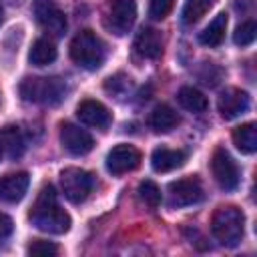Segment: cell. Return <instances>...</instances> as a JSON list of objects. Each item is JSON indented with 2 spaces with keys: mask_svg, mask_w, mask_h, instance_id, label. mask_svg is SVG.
<instances>
[{
  "mask_svg": "<svg viewBox=\"0 0 257 257\" xmlns=\"http://www.w3.org/2000/svg\"><path fill=\"white\" fill-rule=\"evenodd\" d=\"M30 223L44 233L62 235L70 229V215L58 205L52 185H44L28 213Z\"/></svg>",
  "mask_w": 257,
  "mask_h": 257,
  "instance_id": "1",
  "label": "cell"
},
{
  "mask_svg": "<svg viewBox=\"0 0 257 257\" xmlns=\"http://www.w3.org/2000/svg\"><path fill=\"white\" fill-rule=\"evenodd\" d=\"M18 92L22 100L32 104H44V106H56L64 100L66 94V82L56 76H26Z\"/></svg>",
  "mask_w": 257,
  "mask_h": 257,
  "instance_id": "2",
  "label": "cell"
},
{
  "mask_svg": "<svg viewBox=\"0 0 257 257\" xmlns=\"http://www.w3.org/2000/svg\"><path fill=\"white\" fill-rule=\"evenodd\" d=\"M211 231L225 247H237L245 233V213L235 205L219 207L211 217Z\"/></svg>",
  "mask_w": 257,
  "mask_h": 257,
  "instance_id": "3",
  "label": "cell"
},
{
  "mask_svg": "<svg viewBox=\"0 0 257 257\" xmlns=\"http://www.w3.org/2000/svg\"><path fill=\"white\" fill-rule=\"evenodd\" d=\"M106 56L104 42L92 30H80L70 42V58L84 70H96Z\"/></svg>",
  "mask_w": 257,
  "mask_h": 257,
  "instance_id": "4",
  "label": "cell"
},
{
  "mask_svg": "<svg viewBox=\"0 0 257 257\" xmlns=\"http://www.w3.org/2000/svg\"><path fill=\"white\" fill-rule=\"evenodd\" d=\"M92 187H94V177L84 169L66 167L60 173V189L70 203H82L90 195Z\"/></svg>",
  "mask_w": 257,
  "mask_h": 257,
  "instance_id": "5",
  "label": "cell"
},
{
  "mask_svg": "<svg viewBox=\"0 0 257 257\" xmlns=\"http://www.w3.org/2000/svg\"><path fill=\"white\" fill-rule=\"evenodd\" d=\"M137 18L135 0H108L106 4V28L116 36H124Z\"/></svg>",
  "mask_w": 257,
  "mask_h": 257,
  "instance_id": "6",
  "label": "cell"
},
{
  "mask_svg": "<svg viewBox=\"0 0 257 257\" xmlns=\"http://www.w3.org/2000/svg\"><path fill=\"white\" fill-rule=\"evenodd\" d=\"M211 173L221 189L233 191L239 187V167L233 161V157L221 147L215 149V153L211 157Z\"/></svg>",
  "mask_w": 257,
  "mask_h": 257,
  "instance_id": "7",
  "label": "cell"
},
{
  "mask_svg": "<svg viewBox=\"0 0 257 257\" xmlns=\"http://www.w3.org/2000/svg\"><path fill=\"white\" fill-rule=\"evenodd\" d=\"M34 16L46 32L54 36H62L66 32V16L54 0H34Z\"/></svg>",
  "mask_w": 257,
  "mask_h": 257,
  "instance_id": "8",
  "label": "cell"
},
{
  "mask_svg": "<svg viewBox=\"0 0 257 257\" xmlns=\"http://www.w3.org/2000/svg\"><path fill=\"white\" fill-rule=\"evenodd\" d=\"M171 207H189L203 199V185L197 177H185L169 185Z\"/></svg>",
  "mask_w": 257,
  "mask_h": 257,
  "instance_id": "9",
  "label": "cell"
},
{
  "mask_svg": "<svg viewBox=\"0 0 257 257\" xmlns=\"http://www.w3.org/2000/svg\"><path fill=\"white\" fill-rule=\"evenodd\" d=\"M141 163V153L126 143H120L116 147H112L106 155V169L112 175H122L128 171H135Z\"/></svg>",
  "mask_w": 257,
  "mask_h": 257,
  "instance_id": "10",
  "label": "cell"
},
{
  "mask_svg": "<svg viewBox=\"0 0 257 257\" xmlns=\"http://www.w3.org/2000/svg\"><path fill=\"white\" fill-rule=\"evenodd\" d=\"M60 143L70 155H76V157L86 155L94 147V139L84 128H80L78 124H72V122L60 124Z\"/></svg>",
  "mask_w": 257,
  "mask_h": 257,
  "instance_id": "11",
  "label": "cell"
},
{
  "mask_svg": "<svg viewBox=\"0 0 257 257\" xmlns=\"http://www.w3.org/2000/svg\"><path fill=\"white\" fill-rule=\"evenodd\" d=\"M251 104V96L241 88H225L217 100V108L225 120H233L247 112Z\"/></svg>",
  "mask_w": 257,
  "mask_h": 257,
  "instance_id": "12",
  "label": "cell"
},
{
  "mask_svg": "<svg viewBox=\"0 0 257 257\" xmlns=\"http://www.w3.org/2000/svg\"><path fill=\"white\" fill-rule=\"evenodd\" d=\"M76 116L80 118V122L94 126V128H100V131H106L108 124L112 122L108 108L102 102L92 100V98H86L76 106Z\"/></svg>",
  "mask_w": 257,
  "mask_h": 257,
  "instance_id": "13",
  "label": "cell"
},
{
  "mask_svg": "<svg viewBox=\"0 0 257 257\" xmlns=\"http://www.w3.org/2000/svg\"><path fill=\"white\" fill-rule=\"evenodd\" d=\"M28 173H10L0 177V203H18L28 191Z\"/></svg>",
  "mask_w": 257,
  "mask_h": 257,
  "instance_id": "14",
  "label": "cell"
},
{
  "mask_svg": "<svg viewBox=\"0 0 257 257\" xmlns=\"http://www.w3.org/2000/svg\"><path fill=\"white\" fill-rule=\"evenodd\" d=\"M133 48L135 52L141 56V58H159L163 54V38L159 34V30L155 28H149V26H143L137 36H135V42H133Z\"/></svg>",
  "mask_w": 257,
  "mask_h": 257,
  "instance_id": "15",
  "label": "cell"
},
{
  "mask_svg": "<svg viewBox=\"0 0 257 257\" xmlns=\"http://www.w3.org/2000/svg\"><path fill=\"white\" fill-rule=\"evenodd\" d=\"M185 153L179 149H167V147H159L153 151L151 155V167L157 173H169L175 171L179 167L185 165Z\"/></svg>",
  "mask_w": 257,
  "mask_h": 257,
  "instance_id": "16",
  "label": "cell"
},
{
  "mask_svg": "<svg viewBox=\"0 0 257 257\" xmlns=\"http://www.w3.org/2000/svg\"><path fill=\"white\" fill-rule=\"evenodd\" d=\"M179 124V114L169 104H159L149 114V126L155 133H169Z\"/></svg>",
  "mask_w": 257,
  "mask_h": 257,
  "instance_id": "17",
  "label": "cell"
},
{
  "mask_svg": "<svg viewBox=\"0 0 257 257\" xmlns=\"http://www.w3.org/2000/svg\"><path fill=\"white\" fill-rule=\"evenodd\" d=\"M225 30H227V14L221 12V14H217V16L209 22V26H205L203 32H199V42L205 44V46L215 48V46H219V44L223 42Z\"/></svg>",
  "mask_w": 257,
  "mask_h": 257,
  "instance_id": "18",
  "label": "cell"
},
{
  "mask_svg": "<svg viewBox=\"0 0 257 257\" xmlns=\"http://www.w3.org/2000/svg\"><path fill=\"white\" fill-rule=\"evenodd\" d=\"M0 147L10 159H18L24 153V137L18 126H4L0 128Z\"/></svg>",
  "mask_w": 257,
  "mask_h": 257,
  "instance_id": "19",
  "label": "cell"
},
{
  "mask_svg": "<svg viewBox=\"0 0 257 257\" xmlns=\"http://www.w3.org/2000/svg\"><path fill=\"white\" fill-rule=\"evenodd\" d=\"M56 60V46L48 38H38L34 40L30 52H28V62L34 66H46Z\"/></svg>",
  "mask_w": 257,
  "mask_h": 257,
  "instance_id": "20",
  "label": "cell"
},
{
  "mask_svg": "<svg viewBox=\"0 0 257 257\" xmlns=\"http://www.w3.org/2000/svg\"><path fill=\"white\" fill-rule=\"evenodd\" d=\"M233 143L245 155L255 153L257 151V126H255V122H245V124L237 126L233 131Z\"/></svg>",
  "mask_w": 257,
  "mask_h": 257,
  "instance_id": "21",
  "label": "cell"
},
{
  "mask_svg": "<svg viewBox=\"0 0 257 257\" xmlns=\"http://www.w3.org/2000/svg\"><path fill=\"white\" fill-rule=\"evenodd\" d=\"M177 100H179V104H181L185 110H189V112L199 114V112H205V110H207V98H205V94H203L201 90L193 88V86H183V88L177 92Z\"/></svg>",
  "mask_w": 257,
  "mask_h": 257,
  "instance_id": "22",
  "label": "cell"
},
{
  "mask_svg": "<svg viewBox=\"0 0 257 257\" xmlns=\"http://www.w3.org/2000/svg\"><path fill=\"white\" fill-rule=\"evenodd\" d=\"M215 4H217V0H187V4L183 8V22L185 24L199 22Z\"/></svg>",
  "mask_w": 257,
  "mask_h": 257,
  "instance_id": "23",
  "label": "cell"
},
{
  "mask_svg": "<svg viewBox=\"0 0 257 257\" xmlns=\"http://www.w3.org/2000/svg\"><path fill=\"white\" fill-rule=\"evenodd\" d=\"M137 193H139V199H141L149 209H157V207L161 205V199H163V197H161V189H159L157 183L145 179V181L139 183Z\"/></svg>",
  "mask_w": 257,
  "mask_h": 257,
  "instance_id": "24",
  "label": "cell"
},
{
  "mask_svg": "<svg viewBox=\"0 0 257 257\" xmlns=\"http://www.w3.org/2000/svg\"><path fill=\"white\" fill-rule=\"evenodd\" d=\"M255 36H257V24H255V20H245L243 24L237 26V30L233 34V40H235L237 46H247V44H251L255 40Z\"/></svg>",
  "mask_w": 257,
  "mask_h": 257,
  "instance_id": "25",
  "label": "cell"
},
{
  "mask_svg": "<svg viewBox=\"0 0 257 257\" xmlns=\"http://www.w3.org/2000/svg\"><path fill=\"white\" fill-rule=\"evenodd\" d=\"M26 251H28V255H34V257H50V255H56L58 253V247L54 243H50V241L36 239V241H32L28 245Z\"/></svg>",
  "mask_w": 257,
  "mask_h": 257,
  "instance_id": "26",
  "label": "cell"
},
{
  "mask_svg": "<svg viewBox=\"0 0 257 257\" xmlns=\"http://www.w3.org/2000/svg\"><path fill=\"white\" fill-rule=\"evenodd\" d=\"M175 0H149V16L153 20H163L171 8H173Z\"/></svg>",
  "mask_w": 257,
  "mask_h": 257,
  "instance_id": "27",
  "label": "cell"
},
{
  "mask_svg": "<svg viewBox=\"0 0 257 257\" xmlns=\"http://www.w3.org/2000/svg\"><path fill=\"white\" fill-rule=\"evenodd\" d=\"M128 80H131V78H124L122 74H118V76H114V78L110 76V78L106 80L104 88H106L108 92H112V94H120L122 88H128V84H131Z\"/></svg>",
  "mask_w": 257,
  "mask_h": 257,
  "instance_id": "28",
  "label": "cell"
},
{
  "mask_svg": "<svg viewBox=\"0 0 257 257\" xmlns=\"http://www.w3.org/2000/svg\"><path fill=\"white\" fill-rule=\"evenodd\" d=\"M10 233H12V219L6 213L0 211V239L8 237Z\"/></svg>",
  "mask_w": 257,
  "mask_h": 257,
  "instance_id": "29",
  "label": "cell"
},
{
  "mask_svg": "<svg viewBox=\"0 0 257 257\" xmlns=\"http://www.w3.org/2000/svg\"><path fill=\"white\" fill-rule=\"evenodd\" d=\"M2 155H4V153H2V147H0V159H2Z\"/></svg>",
  "mask_w": 257,
  "mask_h": 257,
  "instance_id": "30",
  "label": "cell"
},
{
  "mask_svg": "<svg viewBox=\"0 0 257 257\" xmlns=\"http://www.w3.org/2000/svg\"><path fill=\"white\" fill-rule=\"evenodd\" d=\"M0 22H2V8H0Z\"/></svg>",
  "mask_w": 257,
  "mask_h": 257,
  "instance_id": "31",
  "label": "cell"
}]
</instances>
